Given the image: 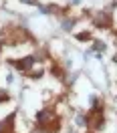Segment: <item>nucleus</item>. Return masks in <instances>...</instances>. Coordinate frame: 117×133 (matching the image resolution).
Here are the masks:
<instances>
[{
  "instance_id": "4",
  "label": "nucleus",
  "mask_w": 117,
  "mask_h": 133,
  "mask_svg": "<svg viewBox=\"0 0 117 133\" xmlns=\"http://www.w3.org/2000/svg\"><path fill=\"white\" fill-rule=\"evenodd\" d=\"M4 99H6V93H4V91H0V101H4Z\"/></svg>"
},
{
  "instance_id": "1",
  "label": "nucleus",
  "mask_w": 117,
  "mask_h": 133,
  "mask_svg": "<svg viewBox=\"0 0 117 133\" xmlns=\"http://www.w3.org/2000/svg\"><path fill=\"white\" fill-rule=\"evenodd\" d=\"M49 111H41V113H38V115H36V121H38V123H44V121H47V119H49Z\"/></svg>"
},
{
  "instance_id": "5",
  "label": "nucleus",
  "mask_w": 117,
  "mask_h": 133,
  "mask_svg": "<svg viewBox=\"0 0 117 133\" xmlns=\"http://www.w3.org/2000/svg\"><path fill=\"white\" fill-rule=\"evenodd\" d=\"M22 2H26V4H36L34 0H22Z\"/></svg>"
},
{
  "instance_id": "3",
  "label": "nucleus",
  "mask_w": 117,
  "mask_h": 133,
  "mask_svg": "<svg viewBox=\"0 0 117 133\" xmlns=\"http://www.w3.org/2000/svg\"><path fill=\"white\" fill-rule=\"evenodd\" d=\"M73 24H75L73 20H65V22H63V28H65V30H71V28H73Z\"/></svg>"
},
{
  "instance_id": "2",
  "label": "nucleus",
  "mask_w": 117,
  "mask_h": 133,
  "mask_svg": "<svg viewBox=\"0 0 117 133\" xmlns=\"http://www.w3.org/2000/svg\"><path fill=\"white\" fill-rule=\"evenodd\" d=\"M30 65H32V57H28V58H24V61L18 63V66H22V69H28Z\"/></svg>"
}]
</instances>
